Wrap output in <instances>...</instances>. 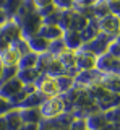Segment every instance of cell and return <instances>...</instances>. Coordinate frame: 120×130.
Returning a JSON list of instances; mask_svg holds the SVG:
<instances>
[{
    "mask_svg": "<svg viewBox=\"0 0 120 130\" xmlns=\"http://www.w3.org/2000/svg\"><path fill=\"white\" fill-rule=\"evenodd\" d=\"M8 109V104H7V101L3 99V98H0V114H3Z\"/></svg>",
    "mask_w": 120,
    "mask_h": 130,
    "instance_id": "5",
    "label": "cell"
},
{
    "mask_svg": "<svg viewBox=\"0 0 120 130\" xmlns=\"http://www.w3.org/2000/svg\"><path fill=\"white\" fill-rule=\"evenodd\" d=\"M21 88V85H19V81H16V80H13V78H8L5 81V83L0 86V98H8V96H11V94H15V93L18 91V89Z\"/></svg>",
    "mask_w": 120,
    "mask_h": 130,
    "instance_id": "3",
    "label": "cell"
},
{
    "mask_svg": "<svg viewBox=\"0 0 120 130\" xmlns=\"http://www.w3.org/2000/svg\"><path fill=\"white\" fill-rule=\"evenodd\" d=\"M62 111H63V103L60 98H52L47 103H44L41 107V114L46 117H55Z\"/></svg>",
    "mask_w": 120,
    "mask_h": 130,
    "instance_id": "1",
    "label": "cell"
},
{
    "mask_svg": "<svg viewBox=\"0 0 120 130\" xmlns=\"http://www.w3.org/2000/svg\"><path fill=\"white\" fill-rule=\"evenodd\" d=\"M2 72H3V65H2V62H0V80H2Z\"/></svg>",
    "mask_w": 120,
    "mask_h": 130,
    "instance_id": "7",
    "label": "cell"
},
{
    "mask_svg": "<svg viewBox=\"0 0 120 130\" xmlns=\"http://www.w3.org/2000/svg\"><path fill=\"white\" fill-rule=\"evenodd\" d=\"M18 60H19V54H18V51H15V49H7V51L2 54V57H0L2 65H7V67H13Z\"/></svg>",
    "mask_w": 120,
    "mask_h": 130,
    "instance_id": "4",
    "label": "cell"
},
{
    "mask_svg": "<svg viewBox=\"0 0 120 130\" xmlns=\"http://www.w3.org/2000/svg\"><path fill=\"white\" fill-rule=\"evenodd\" d=\"M41 93H44V94H47V96L55 98V96L60 93L58 81L54 80V78H46V80L41 83Z\"/></svg>",
    "mask_w": 120,
    "mask_h": 130,
    "instance_id": "2",
    "label": "cell"
},
{
    "mask_svg": "<svg viewBox=\"0 0 120 130\" xmlns=\"http://www.w3.org/2000/svg\"><path fill=\"white\" fill-rule=\"evenodd\" d=\"M0 130H7V122H5V117L0 116Z\"/></svg>",
    "mask_w": 120,
    "mask_h": 130,
    "instance_id": "6",
    "label": "cell"
}]
</instances>
